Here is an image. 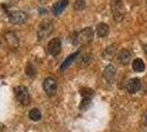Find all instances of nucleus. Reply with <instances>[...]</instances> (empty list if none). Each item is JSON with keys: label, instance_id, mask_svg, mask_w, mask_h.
<instances>
[{"label": "nucleus", "instance_id": "1", "mask_svg": "<svg viewBox=\"0 0 147 132\" xmlns=\"http://www.w3.org/2000/svg\"><path fill=\"white\" fill-rule=\"evenodd\" d=\"M53 30H54V24L51 20H44L43 22H41V24L38 25V29H37L38 41H43L46 38H49L53 33Z\"/></svg>", "mask_w": 147, "mask_h": 132}, {"label": "nucleus", "instance_id": "2", "mask_svg": "<svg viewBox=\"0 0 147 132\" xmlns=\"http://www.w3.org/2000/svg\"><path fill=\"white\" fill-rule=\"evenodd\" d=\"M14 94L16 97L19 100V102L23 106H28L31 102V97L30 93H29V89L23 86V85H20L14 88Z\"/></svg>", "mask_w": 147, "mask_h": 132}, {"label": "nucleus", "instance_id": "3", "mask_svg": "<svg viewBox=\"0 0 147 132\" xmlns=\"http://www.w3.org/2000/svg\"><path fill=\"white\" fill-rule=\"evenodd\" d=\"M93 40V30L91 28H85L79 33L76 34V43L86 45L92 42Z\"/></svg>", "mask_w": 147, "mask_h": 132}, {"label": "nucleus", "instance_id": "4", "mask_svg": "<svg viewBox=\"0 0 147 132\" xmlns=\"http://www.w3.org/2000/svg\"><path fill=\"white\" fill-rule=\"evenodd\" d=\"M8 18L13 24H20V23H24L26 21L28 16L23 11L17 10V11H8Z\"/></svg>", "mask_w": 147, "mask_h": 132}, {"label": "nucleus", "instance_id": "5", "mask_svg": "<svg viewBox=\"0 0 147 132\" xmlns=\"http://www.w3.org/2000/svg\"><path fill=\"white\" fill-rule=\"evenodd\" d=\"M43 89L49 96L55 95L56 90H57V82H56L53 77L45 78L43 82Z\"/></svg>", "mask_w": 147, "mask_h": 132}, {"label": "nucleus", "instance_id": "6", "mask_svg": "<svg viewBox=\"0 0 147 132\" xmlns=\"http://www.w3.org/2000/svg\"><path fill=\"white\" fill-rule=\"evenodd\" d=\"M61 42L58 38L52 39L49 42L47 52H49V54H51L52 56H57L61 53Z\"/></svg>", "mask_w": 147, "mask_h": 132}, {"label": "nucleus", "instance_id": "7", "mask_svg": "<svg viewBox=\"0 0 147 132\" xmlns=\"http://www.w3.org/2000/svg\"><path fill=\"white\" fill-rule=\"evenodd\" d=\"M5 39L10 50H17L19 47V39L13 32H7L5 34Z\"/></svg>", "mask_w": 147, "mask_h": 132}, {"label": "nucleus", "instance_id": "8", "mask_svg": "<svg viewBox=\"0 0 147 132\" xmlns=\"http://www.w3.org/2000/svg\"><path fill=\"white\" fill-rule=\"evenodd\" d=\"M115 74H117V67L112 64H109L103 70V77L108 83H112L114 81Z\"/></svg>", "mask_w": 147, "mask_h": 132}, {"label": "nucleus", "instance_id": "9", "mask_svg": "<svg viewBox=\"0 0 147 132\" xmlns=\"http://www.w3.org/2000/svg\"><path fill=\"white\" fill-rule=\"evenodd\" d=\"M117 62L122 65H127L131 62V58H132V53L126 49H123L117 53Z\"/></svg>", "mask_w": 147, "mask_h": 132}, {"label": "nucleus", "instance_id": "10", "mask_svg": "<svg viewBox=\"0 0 147 132\" xmlns=\"http://www.w3.org/2000/svg\"><path fill=\"white\" fill-rule=\"evenodd\" d=\"M142 83L140 78H131L126 84V89L129 94H135L141 89Z\"/></svg>", "mask_w": 147, "mask_h": 132}, {"label": "nucleus", "instance_id": "11", "mask_svg": "<svg viewBox=\"0 0 147 132\" xmlns=\"http://www.w3.org/2000/svg\"><path fill=\"white\" fill-rule=\"evenodd\" d=\"M68 0H59V1H57L55 5L53 6V13L55 14V16H59L68 6Z\"/></svg>", "mask_w": 147, "mask_h": 132}, {"label": "nucleus", "instance_id": "12", "mask_svg": "<svg viewBox=\"0 0 147 132\" xmlns=\"http://www.w3.org/2000/svg\"><path fill=\"white\" fill-rule=\"evenodd\" d=\"M79 54H80L79 51H77V52H75V53H73V54H70V55H69V56H68L67 58H66V60L63 62V64L61 65V68H59V69H61V72H64L65 69H67L68 67H69V66L73 64V62L76 60V58H77V56H78Z\"/></svg>", "mask_w": 147, "mask_h": 132}, {"label": "nucleus", "instance_id": "13", "mask_svg": "<svg viewBox=\"0 0 147 132\" xmlns=\"http://www.w3.org/2000/svg\"><path fill=\"white\" fill-rule=\"evenodd\" d=\"M96 32H97V34H98L99 38H105L108 34H109V32H110V28H109V25L107 24V23H99L97 25V29H96Z\"/></svg>", "mask_w": 147, "mask_h": 132}, {"label": "nucleus", "instance_id": "14", "mask_svg": "<svg viewBox=\"0 0 147 132\" xmlns=\"http://www.w3.org/2000/svg\"><path fill=\"white\" fill-rule=\"evenodd\" d=\"M132 67L134 69V72L141 73V72H144V69H145V63L141 58H135L132 63Z\"/></svg>", "mask_w": 147, "mask_h": 132}, {"label": "nucleus", "instance_id": "15", "mask_svg": "<svg viewBox=\"0 0 147 132\" xmlns=\"http://www.w3.org/2000/svg\"><path fill=\"white\" fill-rule=\"evenodd\" d=\"M29 117L33 121H40V120L42 119V113H41V111L37 108H33V109H31L30 112H29Z\"/></svg>", "mask_w": 147, "mask_h": 132}, {"label": "nucleus", "instance_id": "16", "mask_svg": "<svg viewBox=\"0 0 147 132\" xmlns=\"http://www.w3.org/2000/svg\"><path fill=\"white\" fill-rule=\"evenodd\" d=\"M91 104V97H82V100L79 105L80 110H87Z\"/></svg>", "mask_w": 147, "mask_h": 132}, {"label": "nucleus", "instance_id": "17", "mask_svg": "<svg viewBox=\"0 0 147 132\" xmlns=\"http://www.w3.org/2000/svg\"><path fill=\"white\" fill-rule=\"evenodd\" d=\"M114 53H115L114 46H109V47L105 49V51H104L103 54H102V56H103L105 60H109V58H112V56L114 55Z\"/></svg>", "mask_w": 147, "mask_h": 132}, {"label": "nucleus", "instance_id": "18", "mask_svg": "<svg viewBox=\"0 0 147 132\" xmlns=\"http://www.w3.org/2000/svg\"><path fill=\"white\" fill-rule=\"evenodd\" d=\"M91 61H92V56L88 54V55H85L84 57H81V60H80V62H79V65L81 67H87L88 64L90 63Z\"/></svg>", "mask_w": 147, "mask_h": 132}, {"label": "nucleus", "instance_id": "19", "mask_svg": "<svg viewBox=\"0 0 147 132\" xmlns=\"http://www.w3.org/2000/svg\"><path fill=\"white\" fill-rule=\"evenodd\" d=\"M74 8L76 9V10H84L85 8H86V1L85 0H76L75 1V5H74Z\"/></svg>", "mask_w": 147, "mask_h": 132}, {"label": "nucleus", "instance_id": "20", "mask_svg": "<svg viewBox=\"0 0 147 132\" xmlns=\"http://www.w3.org/2000/svg\"><path fill=\"white\" fill-rule=\"evenodd\" d=\"M80 94H81L82 97H92L93 90L90 89V88H82V89L80 90Z\"/></svg>", "mask_w": 147, "mask_h": 132}, {"label": "nucleus", "instance_id": "21", "mask_svg": "<svg viewBox=\"0 0 147 132\" xmlns=\"http://www.w3.org/2000/svg\"><path fill=\"white\" fill-rule=\"evenodd\" d=\"M26 75L28 76H31V77H33V76L35 75V69L33 67V65H31V64H28V66H26Z\"/></svg>", "mask_w": 147, "mask_h": 132}, {"label": "nucleus", "instance_id": "22", "mask_svg": "<svg viewBox=\"0 0 147 132\" xmlns=\"http://www.w3.org/2000/svg\"><path fill=\"white\" fill-rule=\"evenodd\" d=\"M142 121H143V125L147 127V111L144 114H143V118H142Z\"/></svg>", "mask_w": 147, "mask_h": 132}, {"label": "nucleus", "instance_id": "23", "mask_svg": "<svg viewBox=\"0 0 147 132\" xmlns=\"http://www.w3.org/2000/svg\"><path fill=\"white\" fill-rule=\"evenodd\" d=\"M145 52H146V54H147V45H145Z\"/></svg>", "mask_w": 147, "mask_h": 132}, {"label": "nucleus", "instance_id": "24", "mask_svg": "<svg viewBox=\"0 0 147 132\" xmlns=\"http://www.w3.org/2000/svg\"><path fill=\"white\" fill-rule=\"evenodd\" d=\"M40 1H44V0H40Z\"/></svg>", "mask_w": 147, "mask_h": 132}]
</instances>
